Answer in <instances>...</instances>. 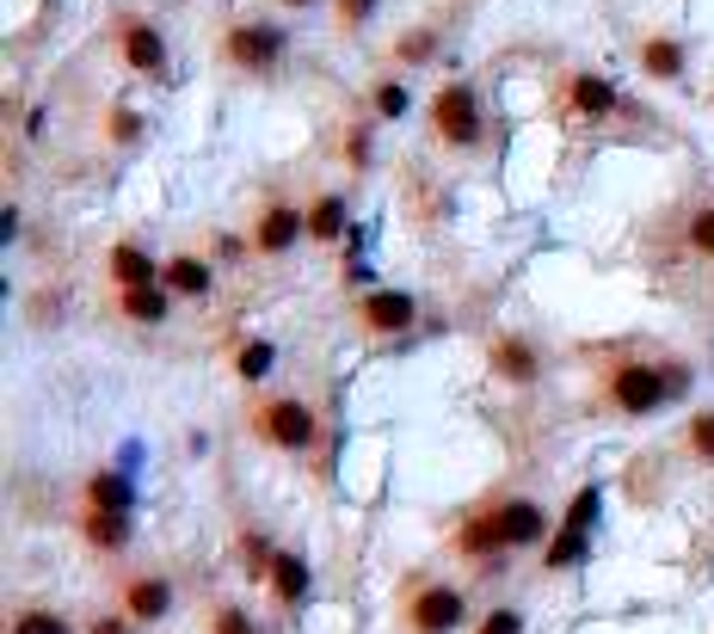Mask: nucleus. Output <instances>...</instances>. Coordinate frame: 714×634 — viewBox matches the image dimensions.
I'll return each mask as SVG.
<instances>
[{
  "instance_id": "423d86ee",
  "label": "nucleus",
  "mask_w": 714,
  "mask_h": 634,
  "mask_svg": "<svg viewBox=\"0 0 714 634\" xmlns=\"http://www.w3.org/2000/svg\"><path fill=\"white\" fill-rule=\"evenodd\" d=\"M394 622H401V634H456L468 622V598L450 579H413V586L401 591Z\"/></svg>"
},
{
  "instance_id": "7ed1b4c3",
  "label": "nucleus",
  "mask_w": 714,
  "mask_h": 634,
  "mask_svg": "<svg viewBox=\"0 0 714 634\" xmlns=\"http://www.w3.org/2000/svg\"><path fill=\"white\" fill-rule=\"evenodd\" d=\"M425 130H432V142L444 155H481L487 148V111H481V99H475V87H468V80H444L432 93V105H425Z\"/></svg>"
},
{
  "instance_id": "39448f33",
  "label": "nucleus",
  "mask_w": 714,
  "mask_h": 634,
  "mask_svg": "<svg viewBox=\"0 0 714 634\" xmlns=\"http://www.w3.org/2000/svg\"><path fill=\"white\" fill-rule=\"evenodd\" d=\"M283 49H290V32L283 25H271V19H228V32L216 37V63L228 68V75H278Z\"/></svg>"
},
{
  "instance_id": "7c9ffc66",
  "label": "nucleus",
  "mask_w": 714,
  "mask_h": 634,
  "mask_svg": "<svg viewBox=\"0 0 714 634\" xmlns=\"http://www.w3.org/2000/svg\"><path fill=\"white\" fill-rule=\"evenodd\" d=\"M376 7H382V0H333V32H339V37H357L364 25H370Z\"/></svg>"
},
{
  "instance_id": "a211bd4d",
  "label": "nucleus",
  "mask_w": 714,
  "mask_h": 634,
  "mask_svg": "<svg viewBox=\"0 0 714 634\" xmlns=\"http://www.w3.org/2000/svg\"><path fill=\"white\" fill-rule=\"evenodd\" d=\"M118 314L130 326H160L172 321V290L167 283H136V290H118Z\"/></svg>"
},
{
  "instance_id": "393cba45",
  "label": "nucleus",
  "mask_w": 714,
  "mask_h": 634,
  "mask_svg": "<svg viewBox=\"0 0 714 634\" xmlns=\"http://www.w3.org/2000/svg\"><path fill=\"white\" fill-rule=\"evenodd\" d=\"M7 634H75V622H68L63 610H44V603H25V610H13V622H7Z\"/></svg>"
},
{
  "instance_id": "5701e85b",
  "label": "nucleus",
  "mask_w": 714,
  "mask_h": 634,
  "mask_svg": "<svg viewBox=\"0 0 714 634\" xmlns=\"http://www.w3.org/2000/svg\"><path fill=\"white\" fill-rule=\"evenodd\" d=\"M437 49H444V32H437V25H413V32L394 37V63H401V68H425Z\"/></svg>"
},
{
  "instance_id": "9d476101",
  "label": "nucleus",
  "mask_w": 714,
  "mask_h": 634,
  "mask_svg": "<svg viewBox=\"0 0 714 634\" xmlns=\"http://www.w3.org/2000/svg\"><path fill=\"white\" fill-rule=\"evenodd\" d=\"M118 610H124L136 629H155V622L172 616V579L155 567L142 572H124V586H118Z\"/></svg>"
},
{
  "instance_id": "c85d7f7f",
  "label": "nucleus",
  "mask_w": 714,
  "mask_h": 634,
  "mask_svg": "<svg viewBox=\"0 0 714 634\" xmlns=\"http://www.w3.org/2000/svg\"><path fill=\"white\" fill-rule=\"evenodd\" d=\"M683 241H690L696 259H714V198H702L696 210L683 216Z\"/></svg>"
},
{
  "instance_id": "f03ea898",
  "label": "nucleus",
  "mask_w": 714,
  "mask_h": 634,
  "mask_svg": "<svg viewBox=\"0 0 714 634\" xmlns=\"http://www.w3.org/2000/svg\"><path fill=\"white\" fill-rule=\"evenodd\" d=\"M696 382V370L683 357H640V352H622L598 370V407L616 419H652L666 401H683Z\"/></svg>"
},
{
  "instance_id": "dca6fc26",
  "label": "nucleus",
  "mask_w": 714,
  "mask_h": 634,
  "mask_svg": "<svg viewBox=\"0 0 714 634\" xmlns=\"http://www.w3.org/2000/svg\"><path fill=\"white\" fill-rule=\"evenodd\" d=\"M309 586H314L309 555H302V548H278V560H271V579H265L271 603H278V610H295V603L309 598Z\"/></svg>"
},
{
  "instance_id": "aec40b11",
  "label": "nucleus",
  "mask_w": 714,
  "mask_h": 634,
  "mask_svg": "<svg viewBox=\"0 0 714 634\" xmlns=\"http://www.w3.org/2000/svg\"><path fill=\"white\" fill-rule=\"evenodd\" d=\"M105 278H111V290H136V283H160V265L148 259L136 241H118V247L105 253Z\"/></svg>"
},
{
  "instance_id": "2f4dec72",
  "label": "nucleus",
  "mask_w": 714,
  "mask_h": 634,
  "mask_svg": "<svg viewBox=\"0 0 714 634\" xmlns=\"http://www.w3.org/2000/svg\"><path fill=\"white\" fill-rule=\"evenodd\" d=\"M406 105H413V99H406V87H401V80H376L370 111H376V118H382V124H394V118H406Z\"/></svg>"
},
{
  "instance_id": "72a5a7b5",
  "label": "nucleus",
  "mask_w": 714,
  "mask_h": 634,
  "mask_svg": "<svg viewBox=\"0 0 714 634\" xmlns=\"http://www.w3.org/2000/svg\"><path fill=\"white\" fill-rule=\"evenodd\" d=\"M364 130H370V124H352V136H345V160H352V167L370 160V136H364Z\"/></svg>"
},
{
  "instance_id": "4be33fe9",
  "label": "nucleus",
  "mask_w": 714,
  "mask_h": 634,
  "mask_svg": "<svg viewBox=\"0 0 714 634\" xmlns=\"http://www.w3.org/2000/svg\"><path fill=\"white\" fill-rule=\"evenodd\" d=\"M228 364H234V376H241L247 388H259L265 376L278 370V345H271V340H247V345H234Z\"/></svg>"
},
{
  "instance_id": "412c9836",
  "label": "nucleus",
  "mask_w": 714,
  "mask_h": 634,
  "mask_svg": "<svg viewBox=\"0 0 714 634\" xmlns=\"http://www.w3.org/2000/svg\"><path fill=\"white\" fill-rule=\"evenodd\" d=\"M352 210H345V198L339 191H321V198L309 203V241H321V247H333V241H345L352 234Z\"/></svg>"
},
{
  "instance_id": "6e6552de",
  "label": "nucleus",
  "mask_w": 714,
  "mask_h": 634,
  "mask_svg": "<svg viewBox=\"0 0 714 634\" xmlns=\"http://www.w3.org/2000/svg\"><path fill=\"white\" fill-rule=\"evenodd\" d=\"M420 326V302L406 290H364L357 296V333L364 340H401Z\"/></svg>"
},
{
  "instance_id": "473e14b6",
  "label": "nucleus",
  "mask_w": 714,
  "mask_h": 634,
  "mask_svg": "<svg viewBox=\"0 0 714 634\" xmlns=\"http://www.w3.org/2000/svg\"><path fill=\"white\" fill-rule=\"evenodd\" d=\"M87 634H136V622H130L124 610H105V616L87 622Z\"/></svg>"
},
{
  "instance_id": "20e7f679",
  "label": "nucleus",
  "mask_w": 714,
  "mask_h": 634,
  "mask_svg": "<svg viewBox=\"0 0 714 634\" xmlns=\"http://www.w3.org/2000/svg\"><path fill=\"white\" fill-rule=\"evenodd\" d=\"M247 432H253V444H265V449L309 456L314 437H321V413H314L302 394H271V401L247 407Z\"/></svg>"
},
{
  "instance_id": "f257e3e1",
  "label": "nucleus",
  "mask_w": 714,
  "mask_h": 634,
  "mask_svg": "<svg viewBox=\"0 0 714 634\" xmlns=\"http://www.w3.org/2000/svg\"><path fill=\"white\" fill-rule=\"evenodd\" d=\"M548 536H555V518H548L543 499L493 493V499H481V505L450 530V548L462 560H505V555L536 548V542H548Z\"/></svg>"
},
{
  "instance_id": "1a4fd4ad",
  "label": "nucleus",
  "mask_w": 714,
  "mask_h": 634,
  "mask_svg": "<svg viewBox=\"0 0 714 634\" xmlns=\"http://www.w3.org/2000/svg\"><path fill=\"white\" fill-rule=\"evenodd\" d=\"M309 234V210H295V203H283V198H271V203H259L253 210V234H247V247L259 253V259H283V253L295 247Z\"/></svg>"
},
{
  "instance_id": "f3484780",
  "label": "nucleus",
  "mask_w": 714,
  "mask_h": 634,
  "mask_svg": "<svg viewBox=\"0 0 714 634\" xmlns=\"http://www.w3.org/2000/svg\"><path fill=\"white\" fill-rule=\"evenodd\" d=\"M635 63H640V75H647V80H683L690 49H683L678 37L652 32V37H640V44H635Z\"/></svg>"
},
{
  "instance_id": "4468645a",
  "label": "nucleus",
  "mask_w": 714,
  "mask_h": 634,
  "mask_svg": "<svg viewBox=\"0 0 714 634\" xmlns=\"http://www.w3.org/2000/svg\"><path fill=\"white\" fill-rule=\"evenodd\" d=\"M591 511H598V493H579L573 518L567 524H555V536H548L543 548V572H567L579 555H585V530H591Z\"/></svg>"
},
{
  "instance_id": "0eeeda50",
  "label": "nucleus",
  "mask_w": 714,
  "mask_h": 634,
  "mask_svg": "<svg viewBox=\"0 0 714 634\" xmlns=\"http://www.w3.org/2000/svg\"><path fill=\"white\" fill-rule=\"evenodd\" d=\"M111 49H118V63L142 80H160L167 75V37L148 13H118L111 19Z\"/></svg>"
},
{
  "instance_id": "a878e982",
  "label": "nucleus",
  "mask_w": 714,
  "mask_h": 634,
  "mask_svg": "<svg viewBox=\"0 0 714 634\" xmlns=\"http://www.w3.org/2000/svg\"><path fill=\"white\" fill-rule=\"evenodd\" d=\"M271 560H278L271 536H259V530H241V572H247L253 586H265V579H271Z\"/></svg>"
},
{
  "instance_id": "2eb2a0df",
  "label": "nucleus",
  "mask_w": 714,
  "mask_h": 634,
  "mask_svg": "<svg viewBox=\"0 0 714 634\" xmlns=\"http://www.w3.org/2000/svg\"><path fill=\"white\" fill-rule=\"evenodd\" d=\"M160 283L172 296H186V302H203V296L216 290V265L203 259V253H172V259H160Z\"/></svg>"
},
{
  "instance_id": "ddd939ff",
  "label": "nucleus",
  "mask_w": 714,
  "mask_h": 634,
  "mask_svg": "<svg viewBox=\"0 0 714 634\" xmlns=\"http://www.w3.org/2000/svg\"><path fill=\"white\" fill-rule=\"evenodd\" d=\"M75 530L93 555H124L136 542V518L130 511H99V505H75Z\"/></svg>"
},
{
  "instance_id": "f704fd0d",
  "label": "nucleus",
  "mask_w": 714,
  "mask_h": 634,
  "mask_svg": "<svg viewBox=\"0 0 714 634\" xmlns=\"http://www.w3.org/2000/svg\"><path fill=\"white\" fill-rule=\"evenodd\" d=\"M278 7H290V13H309L314 0H278Z\"/></svg>"
},
{
  "instance_id": "f8f14e48",
  "label": "nucleus",
  "mask_w": 714,
  "mask_h": 634,
  "mask_svg": "<svg viewBox=\"0 0 714 634\" xmlns=\"http://www.w3.org/2000/svg\"><path fill=\"white\" fill-rule=\"evenodd\" d=\"M560 105H567L573 124H604V118H616V87L598 68H573L567 87H560Z\"/></svg>"
},
{
  "instance_id": "6ab92c4d",
  "label": "nucleus",
  "mask_w": 714,
  "mask_h": 634,
  "mask_svg": "<svg viewBox=\"0 0 714 634\" xmlns=\"http://www.w3.org/2000/svg\"><path fill=\"white\" fill-rule=\"evenodd\" d=\"M80 505H99V511H136V487H130L124 468H93L80 480Z\"/></svg>"
},
{
  "instance_id": "c756f323",
  "label": "nucleus",
  "mask_w": 714,
  "mask_h": 634,
  "mask_svg": "<svg viewBox=\"0 0 714 634\" xmlns=\"http://www.w3.org/2000/svg\"><path fill=\"white\" fill-rule=\"evenodd\" d=\"M524 622H529V616L517 610V603H487L468 634H524Z\"/></svg>"
},
{
  "instance_id": "cd10ccee",
  "label": "nucleus",
  "mask_w": 714,
  "mask_h": 634,
  "mask_svg": "<svg viewBox=\"0 0 714 634\" xmlns=\"http://www.w3.org/2000/svg\"><path fill=\"white\" fill-rule=\"evenodd\" d=\"M203 634H259V622H253L247 603H210V616H203Z\"/></svg>"
},
{
  "instance_id": "b1692460",
  "label": "nucleus",
  "mask_w": 714,
  "mask_h": 634,
  "mask_svg": "<svg viewBox=\"0 0 714 634\" xmlns=\"http://www.w3.org/2000/svg\"><path fill=\"white\" fill-rule=\"evenodd\" d=\"M99 136L111 142V148H136L148 130H142V111H130V105H105V118H99Z\"/></svg>"
},
{
  "instance_id": "bb28decb",
  "label": "nucleus",
  "mask_w": 714,
  "mask_h": 634,
  "mask_svg": "<svg viewBox=\"0 0 714 634\" xmlns=\"http://www.w3.org/2000/svg\"><path fill=\"white\" fill-rule=\"evenodd\" d=\"M683 449H690L702 468H714V407H696V413L683 419Z\"/></svg>"
},
{
  "instance_id": "9b49d317",
  "label": "nucleus",
  "mask_w": 714,
  "mask_h": 634,
  "mask_svg": "<svg viewBox=\"0 0 714 634\" xmlns=\"http://www.w3.org/2000/svg\"><path fill=\"white\" fill-rule=\"evenodd\" d=\"M487 370H493V382H505V388H536L543 382V352H536V340H524V333H493V345H487Z\"/></svg>"
}]
</instances>
